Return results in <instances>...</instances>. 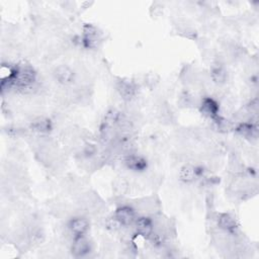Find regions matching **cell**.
<instances>
[{
  "label": "cell",
  "instance_id": "8",
  "mask_svg": "<svg viewBox=\"0 0 259 259\" xmlns=\"http://www.w3.org/2000/svg\"><path fill=\"white\" fill-rule=\"evenodd\" d=\"M116 90L118 94L121 96V98L125 101L133 100L137 94L136 85L130 81H118L116 84Z\"/></svg>",
  "mask_w": 259,
  "mask_h": 259
},
{
  "label": "cell",
  "instance_id": "1",
  "mask_svg": "<svg viewBox=\"0 0 259 259\" xmlns=\"http://www.w3.org/2000/svg\"><path fill=\"white\" fill-rule=\"evenodd\" d=\"M122 162L128 170L134 172H144L148 167V162L144 157L132 153L126 154Z\"/></svg>",
  "mask_w": 259,
  "mask_h": 259
},
{
  "label": "cell",
  "instance_id": "3",
  "mask_svg": "<svg viewBox=\"0 0 259 259\" xmlns=\"http://www.w3.org/2000/svg\"><path fill=\"white\" fill-rule=\"evenodd\" d=\"M53 74H54V77L57 80V82L62 85H65V86L72 84L75 80L74 71L67 65L57 66L55 68Z\"/></svg>",
  "mask_w": 259,
  "mask_h": 259
},
{
  "label": "cell",
  "instance_id": "12",
  "mask_svg": "<svg viewBox=\"0 0 259 259\" xmlns=\"http://www.w3.org/2000/svg\"><path fill=\"white\" fill-rule=\"evenodd\" d=\"M45 239L46 235L40 227H32L27 234V240L33 246L40 245L45 241Z\"/></svg>",
  "mask_w": 259,
  "mask_h": 259
},
{
  "label": "cell",
  "instance_id": "5",
  "mask_svg": "<svg viewBox=\"0 0 259 259\" xmlns=\"http://www.w3.org/2000/svg\"><path fill=\"white\" fill-rule=\"evenodd\" d=\"M201 172H202L201 168L196 167L193 164L187 163L180 168L178 176L182 182L190 183V182H193L196 178H198Z\"/></svg>",
  "mask_w": 259,
  "mask_h": 259
},
{
  "label": "cell",
  "instance_id": "11",
  "mask_svg": "<svg viewBox=\"0 0 259 259\" xmlns=\"http://www.w3.org/2000/svg\"><path fill=\"white\" fill-rule=\"evenodd\" d=\"M200 109L208 117L217 118L219 115V105L211 98H204L200 104Z\"/></svg>",
  "mask_w": 259,
  "mask_h": 259
},
{
  "label": "cell",
  "instance_id": "7",
  "mask_svg": "<svg viewBox=\"0 0 259 259\" xmlns=\"http://www.w3.org/2000/svg\"><path fill=\"white\" fill-rule=\"evenodd\" d=\"M137 235L148 238L154 231V225L150 218L148 217H140L137 218L134 223Z\"/></svg>",
  "mask_w": 259,
  "mask_h": 259
},
{
  "label": "cell",
  "instance_id": "13",
  "mask_svg": "<svg viewBox=\"0 0 259 259\" xmlns=\"http://www.w3.org/2000/svg\"><path fill=\"white\" fill-rule=\"evenodd\" d=\"M210 77H211V80L215 84L220 85V84H223L226 82L227 72L222 65L214 64V65H212L211 70H210Z\"/></svg>",
  "mask_w": 259,
  "mask_h": 259
},
{
  "label": "cell",
  "instance_id": "9",
  "mask_svg": "<svg viewBox=\"0 0 259 259\" xmlns=\"http://www.w3.org/2000/svg\"><path fill=\"white\" fill-rule=\"evenodd\" d=\"M217 224L221 230L228 233H235L237 230V222L235 218L228 212L219 213L217 218Z\"/></svg>",
  "mask_w": 259,
  "mask_h": 259
},
{
  "label": "cell",
  "instance_id": "14",
  "mask_svg": "<svg viewBox=\"0 0 259 259\" xmlns=\"http://www.w3.org/2000/svg\"><path fill=\"white\" fill-rule=\"evenodd\" d=\"M113 188H114V191L117 193V194H121L125 192L126 188H127V183L124 179L122 178H119V179H116L113 183Z\"/></svg>",
  "mask_w": 259,
  "mask_h": 259
},
{
  "label": "cell",
  "instance_id": "16",
  "mask_svg": "<svg viewBox=\"0 0 259 259\" xmlns=\"http://www.w3.org/2000/svg\"><path fill=\"white\" fill-rule=\"evenodd\" d=\"M193 99H194V98H193V95H192L190 92L185 91V92H183V93L181 94V96H180V103H181V105H183V106H189V105L192 104Z\"/></svg>",
  "mask_w": 259,
  "mask_h": 259
},
{
  "label": "cell",
  "instance_id": "4",
  "mask_svg": "<svg viewBox=\"0 0 259 259\" xmlns=\"http://www.w3.org/2000/svg\"><path fill=\"white\" fill-rule=\"evenodd\" d=\"M115 219L123 226V227H128L134 225L136 219H137V213L134 208L127 205H123L118 207L115 210L114 213Z\"/></svg>",
  "mask_w": 259,
  "mask_h": 259
},
{
  "label": "cell",
  "instance_id": "6",
  "mask_svg": "<svg viewBox=\"0 0 259 259\" xmlns=\"http://www.w3.org/2000/svg\"><path fill=\"white\" fill-rule=\"evenodd\" d=\"M91 250H92L91 242L85 236L75 238L71 248V252L75 257H83L88 253H90Z\"/></svg>",
  "mask_w": 259,
  "mask_h": 259
},
{
  "label": "cell",
  "instance_id": "15",
  "mask_svg": "<svg viewBox=\"0 0 259 259\" xmlns=\"http://www.w3.org/2000/svg\"><path fill=\"white\" fill-rule=\"evenodd\" d=\"M105 225H106V228H107L108 230H110L111 232L119 231V230L123 227V226L115 219L114 215H113V218H109V219L106 221Z\"/></svg>",
  "mask_w": 259,
  "mask_h": 259
},
{
  "label": "cell",
  "instance_id": "2",
  "mask_svg": "<svg viewBox=\"0 0 259 259\" xmlns=\"http://www.w3.org/2000/svg\"><path fill=\"white\" fill-rule=\"evenodd\" d=\"M68 229L74 238L85 236L89 230V222L84 217H75L70 220L68 224Z\"/></svg>",
  "mask_w": 259,
  "mask_h": 259
},
{
  "label": "cell",
  "instance_id": "10",
  "mask_svg": "<svg viewBox=\"0 0 259 259\" xmlns=\"http://www.w3.org/2000/svg\"><path fill=\"white\" fill-rule=\"evenodd\" d=\"M52 121L45 116H38L30 123L31 131L37 134H47L52 130Z\"/></svg>",
  "mask_w": 259,
  "mask_h": 259
}]
</instances>
